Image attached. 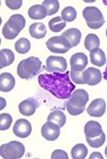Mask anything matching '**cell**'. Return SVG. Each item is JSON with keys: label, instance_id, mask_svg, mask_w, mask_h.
I'll return each instance as SVG.
<instances>
[{"label": "cell", "instance_id": "obj_1", "mask_svg": "<svg viewBox=\"0 0 107 159\" xmlns=\"http://www.w3.org/2000/svg\"><path fill=\"white\" fill-rule=\"evenodd\" d=\"M39 84L59 99L70 98L75 90V85L70 78V72L41 74L39 76Z\"/></svg>", "mask_w": 107, "mask_h": 159}, {"label": "cell", "instance_id": "obj_2", "mask_svg": "<svg viewBox=\"0 0 107 159\" xmlns=\"http://www.w3.org/2000/svg\"><path fill=\"white\" fill-rule=\"evenodd\" d=\"M89 101V94L85 90H74L71 97L67 102V110L71 116H79L85 111L86 105Z\"/></svg>", "mask_w": 107, "mask_h": 159}, {"label": "cell", "instance_id": "obj_3", "mask_svg": "<svg viewBox=\"0 0 107 159\" xmlns=\"http://www.w3.org/2000/svg\"><path fill=\"white\" fill-rule=\"evenodd\" d=\"M41 67H42V62L39 58H27L18 63L17 75L21 79H31L39 74Z\"/></svg>", "mask_w": 107, "mask_h": 159}, {"label": "cell", "instance_id": "obj_4", "mask_svg": "<svg viewBox=\"0 0 107 159\" xmlns=\"http://www.w3.org/2000/svg\"><path fill=\"white\" fill-rule=\"evenodd\" d=\"M26 19L21 14H14L9 18L2 28V34L7 40H13L25 28Z\"/></svg>", "mask_w": 107, "mask_h": 159}, {"label": "cell", "instance_id": "obj_5", "mask_svg": "<svg viewBox=\"0 0 107 159\" xmlns=\"http://www.w3.org/2000/svg\"><path fill=\"white\" fill-rule=\"evenodd\" d=\"M82 16H84L85 20H86L87 26L90 29L96 30V29L101 28L105 24L103 14L95 7H87V8H85L84 11H82Z\"/></svg>", "mask_w": 107, "mask_h": 159}, {"label": "cell", "instance_id": "obj_6", "mask_svg": "<svg viewBox=\"0 0 107 159\" xmlns=\"http://www.w3.org/2000/svg\"><path fill=\"white\" fill-rule=\"evenodd\" d=\"M25 154V146L18 141H11L0 146V155L3 159H18Z\"/></svg>", "mask_w": 107, "mask_h": 159}, {"label": "cell", "instance_id": "obj_7", "mask_svg": "<svg viewBox=\"0 0 107 159\" xmlns=\"http://www.w3.org/2000/svg\"><path fill=\"white\" fill-rule=\"evenodd\" d=\"M46 46L54 53H65L72 48L71 45L62 35L50 38L46 42Z\"/></svg>", "mask_w": 107, "mask_h": 159}, {"label": "cell", "instance_id": "obj_8", "mask_svg": "<svg viewBox=\"0 0 107 159\" xmlns=\"http://www.w3.org/2000/svg\"><path fill=\"white\" fill-rule=\"evenodd\" d=\"M67 60L63 57L49 56L46 59V70L50 73H65L67 72Z\"/></svg>", "mask_w": 107, "mask_h": 159}, {"label": "cell", "instance_id": "obj_9", "mask_svg": "<svg viewBox=\"0 0 107 159\" xmlns=\"http://www.w3.org/2000/svg\"><path fill=\"white\" fill-rule=\"evenodd\" d=\"M31 131H32V126L30 122L24 119L17 120L13 126V133L18 138H27L28 136H30Z\"/></svg>", "mask_w": 107, "mask_h": 159}, {"label": "cell", "instance_id": "obj_10", "mask_svg": "<svg viewBox=\"0 0 107 159\" xmlns=\"http://www.w3.org/2000/svg\"><path fill=\"white\" fill-rule=\"evenodd\" d=\"M41 134H42L43 138L48 141H55L58 139L60 134V127L57 124L53 123V122H48L45 123L42 126L41 129Z\"/></svg>", "mask_w": 107, "mask_h": 159}, {"label": "cell", "instance_id": "obj_11", "mask_svg": "<svg viewBox=\"0 0 107 159\" xmlns=\"http://www.w3.org/2000/svg\"><path fill=\"white\" fill-rule=\"evenodd\" d=\"M106 111V104L103 98H96L91 102L90 106L87 109L89 116L94 117H101Z\"/></svg>", "mask_w": 107, "mask_h": 159}, {"label": "cell", "instance_id": "obj_12", "mask_svg": "<svg viewBox=\"0 0 107 159\" xmlns=\"http://www.w3.org/2000/svg\"><path fill=\"white\" fill-rule=\"evenodd\" d=\"M71 70L82 72L88 64V57L82 52H76L71 57Z\"/></svg>", "mask_w": 107, "mask_h": 159}, {"label": "cell", "instance_id": "obj_13", "mask_svg": "<svg viewBox=\"0 0 107 159\" xmlns=\"http://www.w3.org/2000/svg\"><path fill=\"white\" fill-rule=\"evenodd\" d=\"M84 76L85 84L89 85H95L101 82L102 80V74L101 72L95 67H89L85 72H82Z\"/></svg>", "mask_w": 107, "mask_h": 159}, {"label": "cell", "instance_id": "obj_14", "mask_svg": "<svg viewBox=\"0 0 107 159\" xmlns=\"http://www.w3.org/2000/svg\"><path fill=\"white\" fill-rule=\"evenodd\" d=\"M61 35L67 41V43L71 45V47H75V46L78 45L80 42V39H81V32L76 28L67 29Z\"/></svg>", "mask_w": 107, "mask_h": 159}, {"label": "cell", "instance_id": "obj_15", "mask_svg": "<svg viewBox=\"0 0 107 159\" xmlns=\"http://www.w3.org/2000/svg\"><path fill=\"white\" fill-rule=\"evenodd\" d=\"M15 85V79L10 73H2L0 75V91L10 92Z\"/></svg>", "mask_w": 107, "mask_h": 159}, {"label": "cell", "instance_id": "obj_16", "mask_svg": "<svg viewBox=\"0 0 107 159\" xmlns=\"http://www.w3.org/2000/svg\"><path fill=\"white\" fill-rule=\"evenodd\" d=\"M38 104L31 98H28V99H25L19 104L18 106V110L21 114L24 116H32L33 113L35 112L36 108H38Z\"/></svg>", "mask_w": 107, "mask_h": 159}, {"label": "cell", "instance_id": "obj_17", "mask_svg": "<svg viewBox=\"0 0 107 159\" xmlns=\"http://www.w3.org/2000/svg\"><path fill=\"white\" fill-rule=\"evenodd\" d=\"M85 134H86V138H94V137L99 136L102 133V126L101 124L98 123L95 121H89L85 125Z\"/></svg>", "mask_w": 107, "mask_h": 159}, {"label": "cell", "instance_id": "obj_18", "mask_svg": "<svg viewBox=\"0 0 107 159\" xmlns=\"http://www.w3.org/2000/svg\"><path fill=\"white\" fill-rule=\"evenodd\" d=\"M29 33L35 39H43L46 35V27L42 23H35L29 27Z\"/></svg>", "mask_w": 107, "mask_h": 159}, {"label": "cell", "instance_id": "obj_19", "mask_svg": "<svg viewBox=\"0 0 107 159\" xmlns=\"http://www.w3.org/2000/svg\"><path fill=\"white\" fill-rule=\"evenodd\" d=\"M28 15L32 19H43L47 16V13L42 4H35L28 10Z\"/></svg>", "mask_w": 107, "mask_h": 159}, {"label": "cell", "instance_id": "obj_20", "mask_svg": "<svg viewBox=\"0 0 107 159\" xmlns=\"http://www.w3.org/2000/svg\"><path fill=\"white\" fill-rule=\"evenodd\" d=\"M47 121L57 124L61 128V127L64 126L65 122H67V117H65V114L62 111H60V110H54V111L49 113V116L47 117Z\"/></svg>", "mask_w": 107, "mask_h": 159}, {"label": "cell", "instance_id": "obj_21", "mask_svg": "<svg viewBox=\"0 0 107 159\" xmlns=\"http://www.w3.org/2000/svg\"><path fill=\"white\" fill-rule=\"evenodd\" d=\"M14 60H15V56L11 49H2L0 51V67L1 68L11 65Z\"/></svg>", "mask_w": 107, "mask_h": 159}, {"label": "cell", "instance_id": "obj_22", "mask_svg": "<svg viewBox=\"0 0 107 159\" xmlns=\"http://www.w3.org/2000/svg\"><path fill=\"white\" fill-rule=\"evenodd\" d=\"M90 61H91V63H93L94 65H96V66H99V67L103 66L106 63V57H105L104 51L102 49H100V48L92 51V52L90 53Z\"/></svg>", "mask_w": 107, "mask_h": 159}, {"label": "cell", "instance_id": "obj_23", "mask_svg": "<svg viewBox=\"0 0 107 159\" xmlns=\"http://www.w3.org/2000/svg\"><path fill=\"white\" fill-rule=\"evenodd\" d=\"M85 47L87 50H89L90 52L96 50L100 48V39L98 35L91 33L88 34L85 39Z\"/></svg>", "mask_w": 107, "mask_h": 159}, {"label": "cell", "instance_id": "obj_24", "mask_svg": "<svg viewBox=\"0 0 107 159\" xmlns=\"http://www.w3.org/2000/svg\"><path fill=\"white\" fill-rule=\"evenodd\" d=\"M65 25H67V21H65L64 19L60 16L50 19L49 23H48L49 29L53 31V32H60L62 29H64Z\"/></svg>", "mask_w": 107, "mask_h": 159}, {"label": "cell", "instance_id": "obj_25", "mask_svg": "<svg viewBox=\"0 0 107 159\" xmlns=\"http://www.w3.org/2000/svg\"><path fill=\"white\" fill-rule=\"evenodd\" d=\"M88 150L82 143H78L72 148V158L73 159H84L86 158Z\"/></svg>", "mask_w": 107, "mask_h": 159}, {"label": "cell", "instance_id": "obj_26", "mask_svg": "<svg viewBox=\"0 0 107 159\" xmlns=\"http://www.w3.org/2000/svg\"><path fill=\"white\" fill-rule=\"evenodd\" d=\"M42 6L45 8L47 15H54L59 10V1H57V0H45V1H43Z\"/></svg>", "mask_w": 107, "mask_h": 159}, {"label": "cell", "instance_id": "obj_27", "mask_svg": "<svg viewBox=\"0 0 107 159\" xmlns=\"http://www.w3.org/2000/svg\"><path fill=\"white\" fill-rule=\"evenodd\" d=\"M30 47H31V44H30V41L27 40L25 38H21L19 39L17 42L15 43V50L17 51L18 53H27L29 50H30Z\"/></svg>", "mask_w": 107, "mask_h": 159}, {"label": "cell", "instance_id": "obj_28", "mask_svg": "<svg viewBox=\"0 0 107 159\" xmlns=\"http://www.w3.org/2000/svg\"><path fill=\"white\" fill-rule=\"evenodd\" d=\"M86 140L91 148H101L104 144V142H105V134L102 131L99 136L94 137V138H86Z\"/></svg>", "mask_w": 107, "mask_h": 159}, {"label": "cell", "instance_id": "obj_29", "mask_svg": "<svg viewBox=\"0 0 107 159\" xmlns=\"http://www.w3.org/2000/svg\"><path fill=\"white\" fill-rule=\"evenodd\" d=\"M76 16H77V12L73 7H67V8L63 9V11L61 12V17L65 21L75 20Z\"/></svg>", "mask_w": 107, "mask_h": 159}, {"label": "cell", "instance_id": "obj_30", "mask_svg": "<svg viewBox=\"0 0 107 159\" xmlns=\"http://www.w3.org/2000/svg\"><path fill=\"white\" fill-rule=\"evenodd\" d=\"M12 125V116L9 113L0 114V129L1 130H8Z\"/></svg>", "mask_w": 107, "mask_h": 159}, {"label": "cell", "instance_id": "obj_31", "mask_svg": "<svg viewBox=\"0 0 107 159\" xmlns=\"http://www.w3.org/2000/svg\"><path fill=\"white\" fill-rule=\"evenodd\" d=\"M70 76H71V80H73V84H85V80H84V76H82V72L71 70V72H70Z\"/></svg>", "mask_w": 107, "mask_h": 159}, {"label": "cell", "instance_id": "obj_32", "mask_svg": "<svg viewBox=\"0 0 107 159\" xmlns=\"http://www.w3.org/2000/svg\"><path fill=\"white\" fill-rule=\"evenodd\" d=\"M6 4L7 7L12 10H17L21 7V4H23V1L21 0H6Z\"/></svg>", "mask_w": 107, "mask_h": 159}, {"label": "cell", "instance_id": "obj_33", "mask_svg": "<svg viewBox=\"0 0 107 159\" xmlns=\"http://www.w3.org/2000/svg\"><path fill=\"white\" fill-rule=\"evenodd\" d=\"M67 154L62 150H56L53 152L52 159H67Z\"/></svg>", "mask_w": 107, "mask_h": 159}, {"label": "cell", "instance_id": "obj_34", "mask_svg": "<svg viewBox=\"0 0 107 159\" xmlns=\"http://www.w3.org/2000/svg\"><path fill=\"white\" fill-rule=\"evenodd\" d=\"M94 158L103 159V156H102V154H100V153H92L91 155H90L89 159H94Z\"/></svg>", "mask_w": 107, "mask_h": 159}, {"label": "cell", "instance_id": "obj_35", "mask_svg": "<svg viewBox=\"0 0 107 159\" xmlns=\"http://www.w3.org/2000/svg\"><path fill=\"white\" fill-rule=\"evenodd\" d=\"M6 107V101L3 98H1V106H0V109H3Z\"/></svg>", "mask_w": 107, "mask_h": 159}, {"label": "cell", "instance_id": "obj_36", "mask_svg": "<svg viewBox=\"0 0 107 159\" xmlns=\"http://www.w3.org/2000/svg\"><path fill=\"white\" fill-rule=\"evenodd\" d=\"M104 78L107 80V67H106V70H105V72H104Z\"/></svg>", "mask_w": 107, "mask_h": 159}, {"label": "cell", "instance_id": "obj_37", "mask_svg": "<svg viewBox=\"0 0 107 159\" xmlns=\"http://www.w3.org/2000/svg\"><path fill=\"white\" fill-rule=\"evenodd\" d=\"M105 154H106V157H107V146H106V148H105Z\"/></svg>", "mask_w": 107, "mask_h": 159}, {"label": "cell", "instance_id": "obj_38", "mask_svg": "<svg viewBox=\"0 0 107 159\" xmlns=\"http://www.w3.org/2000/svg\"><path fill=\"white\" fill-rule=\"evenodd\" d=\"M106 36H107V29H106Z\"/></svg>", "mask_w": 107, "mask_h": 159}]
</instances>
